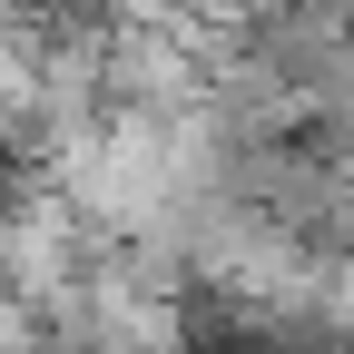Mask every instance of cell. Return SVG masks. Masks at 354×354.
Returning <instances> with one entry per match:
<instances>
[{"instance_id": "1", "label": "cell", "mask_w": 354, "mask_h": 354, "mask_svg": "<svg viewBox=\"0 0 354 354\" xmlns=\"http://www.w3.org/2000/svg\"><path fill=\"white\" fill-rule=\"evenodd\" d=\"M315 335L354 344V246H325V276H315Z\"/></svg>"}]
</instances>
